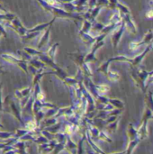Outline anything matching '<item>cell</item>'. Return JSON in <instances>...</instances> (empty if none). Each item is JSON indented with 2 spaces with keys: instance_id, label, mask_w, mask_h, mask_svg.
<instances>
[{
  "instance_id": "cell-1",
  "label": "cell",
  "mask_w": 153,
  "mask_h": 154,
  "mask_svg": "<svg viewBox=\"0 0 153 154\" xmlns=\"http://www.w3.org/2000/svg\"><path fill=\"white\" fill-rule=\"evenodd\" d=\"M58 143V142L53 139L51 141H50L47 143H42L38 145V151L40 154H50L52 150L54 149V147L56 146V144Z\"/></svg>"
},
{
  "instance_id": "cell-2",
  "label": "cell",
  "mask_w": 153,
  "mask_h": 154,
  "mask_svg": "<svg viewBox=\"0 0 153 154\" xmlns=\"http://www.w3.org/2000/svg\"><path fill=\"white\" fill-rule=\"evenodd\" d=\"M9 106H10V110H11V113L12 115L22 124L23 125V117H22V114H21V107H20V105L19 103L16 104L14 100H11L10 103H9Z\"/></svg>"
},
{
  "instance_id": "cell-3",
  "label": "cell",
  "mask_w": 153,
  "mask_h": 154,
  "mask_svg": "<svg viewBox=\"0 0 153 154\" xmlns=\"http://www.w3.org/2000/svg\"><path fill=\"white\" fill-rule=\"evenodd\" d=\"M87 52H81V51H77V52H68L67 55L71 57L73 61L78 65V68H80L82 66V64L85 62V56H86Z\"/></svg>"
},
{
  "instance_id": "cell-4",
  "label": "cell",
  "mask_w": 153,
  "mask_h": 154,
  "mask_svg": "<svg viewBox=\"0 0 153 154\" xmlns=\"http://www.w3.org/2000/svg\"><path fill=\"white\" fill-rule=\"evenodd\" d=\"M77 149H78V144H76L71 140V136L67 135V140L65 143V151L69 152L70 154H77Z\"/></svg>"
},
{
  "instance_id": "cell-5",
  "label": "cell",
  "mask_w": 153,
  "mask_h": 154,
  "mask_svg": "<svg viewBox=\"0 0 153 154\" xmlns=\"http://www.w3.org/2000/svg\"><path fill=\"white\" fill-rule=\"evenodd\" d=\"M51 26V25H50ZM50 26H49L46 30V32H44V34L41 36V38L40 39L39 42H38V45H37V49L40 51L41 50L44 46H46L49 42V40H50Z\"/></svg>"
},
{
  "instance_id": "cell-6",
  "label": "cell",
  "mask_w": 153,
  "mask_h": 154,
  "mask_svg": "<svg viewBox=\"0 0 153 154\" xmlns=\"http://www.w3.org/2000/svg\"><path fill=\"white\" fill-rule=\"evenodd\" d=\"M79 37L82 40V42L88 47H92V45L96 42V37H92L89 33H85L82 32H79Z\"/></svg>"
},
{
  "instance_id": "cell-7",
  "label": "cell",
  "mask_w": 153,
  "mask_h": 154,
  "mask_svg": "<svg viewBox=\"0 0 153 154\" xmlns=\"http://www.w3.org/2000/svg\"><path fill=\"white\" fill-rule=\"evenodd\" d=\"M5 61H6V62H8V63H11V64H14V65H17L18 63H20V62H22V61H23V60H22V59H18V58H15L14 55H12V54H9V53H3V54H1V56H0Z\"/></svg>"
},
{
  "instance_id": "cell-8",
  "label": "cell",
  "mask_w": 153,
  "mask_h": 154,
  "mask_svg": "<svg viewBox=\"0 0 153 154\" xmlns=\"http://www.w3.org/2000/svg\"><path fill=\"white\" fill-rule=\"evenodd\" d=\"M55 21V18L54 19H52L50 22H49V23H41V24H39V25H36V26H34L33 28H32V29H30V30H28V32H41V31H43V30H45V29H47L49 26H50L51 24H52V23Z\"/></svg>"
},
{
  "instance_id": "cell-9",
  "label": "cell",
  "mask_w": 153,
  "mask_h": 154,
  "mask_svg": "<svg viewBox=\"0 0 153 154\" xmlns=\"http://www.w3.org/2000/svg\"><path fill=\"white\" fill-rule=\"evenodd\" d=\"M28 64L33 66V67L36 68V69H46V68H47V66H46L42 61H41V60L38 59V57H32V58L28 61Z\"/></svg>"
},
{
  "instance_id": "cell-10",
  "label": "cell",
  "mask_w": 153,
  "mask_h": 154,
  "mask_svg": "<svg viewBox=\"0 0 153 154\" xmlns=\"http://www.w3.org/2000/svg\"><path fill=\"white\" fill-rule=\"evenodd\" d=\"M62 125H63V123H59V122H58L57 124H55V125H51V126L46 127V128H44V129L47 130L48 132L51 133L52 134H57V133H59V132H61Z\"/></svg>"
},
{
  "instance_id": "cell-11",
  "label": "cell",
  "mask_w": 153,
  "mask_h": 154,
  "mask_svg": "<svg viewBox=\"0 0 153 154\" xmlns=\"http://www.w3.org/2000/svg\"><path fill=\"white\" fill-rule=\"evenodd\" d=\"M60 45L59 42H56L54 44H52L49 49L48 51H46V54L52 60H55V56H56V53H57V49H58V46Z\"/></svg>"
},
{
  "instance_id": "cell-12",
  "label": "cell",
  "mask_w": 153,
  "mask_h": 154,
  "mask_svg": "<svg viewBox=\"0 0 153 154\" xmlns=\"http://www.w3.org/2000/svg\"><path fill=\"white\" fill-rule=\"evenodd\" d=\"M79 69H81V71H82V73H83V75H84L85 77H87V78H90V79L93 77V73H92L91 69H90L89 66H88V63L84 62V63L82 64V66H81Z\"/></svg>"
},
{
  "instance_id": "cell-13",
  "label": "cell",
  "mask_w": 153,
  "mask_h": 154,
  "mask_svg": "<svg viewBox=\"0 0 153 154\" xmlns=\"http://www.w3.org/2000/svg\"><path fill=\"white\" fill-rule=\"evenodd\" d=\"M63 84H65L66 86H68L69 88H74L78 85V80L75 78H71V77H66L64 79L61 80Z\"/></svg>"
},
{
  "instance_id": "cell-14",
  "label": "cell",
  "mask_w": 153,
  "mask_h": 154,
  "mask_svg": "<svg viewBox=\"0 0 153 154\" xmlns=\"http://www.w3.org/2000/svg\"><path fill=\"white\" fill-rule=\"evenodd\" d=\"M41 32H28L26 33L25 35L23 36H21V41L23 42H28L30 41H32V39L36 38L39 34H40Z\"/></svg>"
},
{
  "instance_id": "cell-15",
  "label": "cell",
  "mask_w": 153,
  "mask_h": 154,
  "mask_svg": "<svg viewBox=\"0 0 153 154\" xmlns=\"http://www.w3.org/2000/svg\"><path fill=\"white\" fill-rule=\"evenodd\" d=\"M123 31H124V27L121 28V30H119L118 32H116L113 36H112V42H113V45H114V48L115 49L119 41H120V38L122 36V33H123Z\"/></svg>"
},
{
  "instance_id": "cell-16",
  "label": "cell",
  "mask_w": 153,
  "mask_h": 154,
  "mask_svg": "<svg viewBox=\"0 0 153 154\" xmlns=\"http://www.w3.org/2000/svg\"><path fill=\"white\" fill-rule=\"evenodd\" d=\"M45 118V113H44V110H40L39 112L35 113L33 115V119L35 120L36 124L38 126H40L41 121Z\"/></svg>"
},
{
  "instance_id": "cell-17",
  "label": "cell",
  "mask_w": 153,
  "mask_h": 154,
  "mask_svg": "<svg viewBox=\"0 0 153 154\" xmlns=\"http://www.w3.org/2000/svg\"><path fill=\"white\" fill-rule=\"evenodd\" d=\"M87 139V135L86 134H84L81 137V139L79 140L78 142V149H77V154H84V142L86 141Z\"/></svg>"
},
{
  "instance_id": "cell-18",
  "label": "cell",
  "mask_w": 153,
  "mask_h": 154,
  "mask_svg": "<svg viewBox=\"0 0 153 154\" xmlns=\"http://www.w3.org/2000/svg\"><path fill=\"white\" fill-rule=\"evenodd\" d=\"M23 50L24 51H26L32 57H37V56H39L41 53V51L36 50V49H33V48H31V47H24V48H23Z\"/></svg>"
},
{
  "instance_id": "cell-19",
  "label": "cell",
  "mask_w": 153,
  "mask_h": 154,
  "mask_svg": "<svg viewBox=\"0 0 153 154\" xmlns=\"http://www.w3.org/2000/svg\"><path fill=\"white\" fill-rule=\"evenodd\" d=\"M96 88L98 95L100 96H104L109 91V87L105 86V85H96Z\"/></svg>"
},
{
  "instance_id": "cell-20",
  "label": "cell",
  "mask_w": 153,
  "mask_h": 154,
  "mask_svg": "<svg viewBox=\"0 0 153 154\" xmlns=\"http://www.w3.org/2000/svg\"><path fill=\"white\" fill-rule=\"evenodd\" d=\"M54 139L58 143H66L67 140V134L63 132H59L54 134Z\"/></svg>"
},
{
  "instance_id": "cell-21",
  "label": "cell",
  "mask_w": 153,
  "mask_h": 154,
  "mask_svg": "<svg viewBox=\"0 0 153 154\" xmlns=\"http://www.w3.org/2000/svg\"><path fill=\"white\" fill-rule=\"evenodd\" d=\"M65 143H58L54 147V149L52 150L51 154H59L60 152L65 151Z\"/></svg>"
},
{
  "instance_id": "cell-22",
  "label": "cell",
  "mask_w": 153,
  "mask_h": 154,
  "mask_svg": "<svg viewBox=\"0 0 153 154\" xmlns=\"http://www.w3.org/2000/svg\"><path fill=\"white\" fill-rule=\"evenodd\" d=\"M49 142H50V141H49L47 138H45L43 135H41V134H40V135L35 136V138H34V140H33V143H36L37 145H40V144H42V143H49Z\"/></svg>"
},
{
  "instance_id": "cell-23",
  "label": "cell",
  "mask_w": 153,
  "mask_h": 154,
  "mask_svg": "<svg viewBox=\"0 0 153 154\" xmlns=\"http://www.w3.org/2000/svg\"><path fill=\"white\" fill-rule=\"evenodd\" d=\"M17 54L20 56V59H22V60H25V61H29L32 57L31 56V55H29L26 51H24L23 50H18L17 51Z\"/></svg>"
},
{
  "instance_id": "cell-24",
  "label": "cell",
  "mask_w": 153,
  "mask_h": 154,
  "mask_svg": "<svg viewBox=\"0 0 153 154\" xmlns=\"http://www.w3.org/2000/svg\"><path fill=\"white\" fill-rule=\"evenodd\" d=\"M108 102H109L114 107H116V108H118V109H121V108L124 107V103H123L122 101L118 100V99H111V98H109V99H108Z\"/></svg>"
},
{
  "instance_id": "cell-25",
  "label": "cell",
  "mask_w": 153,
  "mask_h": 154,
  "mask_svg": "<svg viewBox=\"0 0 153 154\" xmlns=\"http://www.w3.org/2000/svg\"><path fill=\"white\" fill-rule=\"evenodd\" d=\"M59 110V107H53V108H50V109H46V111L44 112L45 113V118H48V117H52V116H55L57 112Z\"/></svg>"
},
{
  "instance_id": "cell-26",
  "label": "cell",
  "mask_w": 153,
  "mask_h": 154,
  "mask_svg": "<svg viewBox=\"0 0 153 154\" xmlns=\"http://www.w3.org/2000/svg\"><path fill=\"white\" fill-rule=\"evenodd\" d=\"M106 76L107 77V79L109 80H112V81H116V80H118L120 79V76H119L118 73L113 72V71H110V70L107 71V73H106Z\"/></svg>"
},
{
  "instance_id": "cell-27",
  "label": "cell",
  "mask_w": 153,
  "mask_h": 154,
  "mask_svg": "<svg viewBox=\"0 0 153 154\" xmlns=\"http://www.w3.org/2000/svg\"><path fill=\"white\" fill-rule=\"evenodd\" d=\"M13 147H14V149H18V150H26V148H27L26 142L18 140V141L13 145Z\"/></svg>"
},
{
  "instance_id": "cell-28",
  "label": "cell",
  "mask_w": 153,
  "mask_h": 154,
  "mask_svg": "<svg viewBox=\"0 0 153 154\" xmlns=\"http://www.w3.org/2000/svg\"><path fill=\"white\" fill-rule=\"evenodd\" d=\"M91 27H92V23H91V22H90V21H87V20H86V21L84 22L83 27L81 28L80 32H85V33H88V32L90 31Z\"/></svg>"
},
{
  "instance_id": "cell-29",
  "label": "cell",
  "mask_w": 153,
  "mask_h": 154,
  "mask_svg": "<svg viewBox=\"0 0 153 154\" xmlns=\"http://www.w3.org/2000/svg\"><path fill=\"white\" fill-rule=\"evenodd\" d=\"M118 121H119V120H115V121H114L113 123L107 124L108 125L106 126V129H107L109 132H111V133H115V130H116V128H117V125H118Z\"/></svg>"
},
{
  "instance_id": "cell-30",
  "label": "cell",
  "mask_w": 153,
  "mask_h": 154,
  "mask_svg": "<svg viewBox=\"0 0 153 154\" xmlns=\"http://www.w3.org/2000/svg\"><path fill=\"white\" fill-rule=\"evenodd\" d=\"M28 133H29V131L26 130V129H17L16 132L14 133V137L19 140L21 137H23V135H25Z\"/></svg>"
},
{
  "instance_id": "cell-31",
  "label": "cell",
  "mask_w": 153,
  "mask_h": 154,
  "mask_svg": "<svg viewBox=\"0 0 153 154\" xmlns=\"http://www.w3.org/2000/svg\"><path fill=\"white\" fill-rule=\"evenodd\" d=\"M14 137V133H11V132H1L0 131V139L2 140H6L9 138Z\"/></svg>"
},
{
  "instance_id": "cell-32",
  "label": "cell",
  "mask_w": 153,
  "mask_h": 154,
  "mask_svg": "<svg viewBox=\"0 0 153 154\" xmlns=\"http://www.w3.org/2000/svg\"><path fill=\"white\" fill-rule=\"evenodd\" d=\"M41 135H43L45 138H47L49 141H51V140H53V139H54V134H52L51 133L48 132V131H47V130H45V129L41 130Z\"/></svg>"
},
{
  "instance_id": "cell-33",
  "label": "cell",
  "mask_w": 153,
  "mask_h": 154,
  "mask_svg": "<svg viewBox=\"0 0 153 154\" xmlns=\"http://www.w3.org/2000/svg\"><path fill=\"white\" fill-rule=\"evenodd\" d=\"M98 139H102V140H104V141H106V142H108V143H111L112 141H111V139L103 132V131H100L99 132V135H98Z\"/></svg>"
},
{
  "instance_id": "cell-34",
  "label": "cell",
  "mask_w": 153,
  "mask_h": 154,
  "mask_svg": "<svg viewBox=\"0 0 153 154\" xmlns=\"http://www.w3.org/2000/svg\"><path fill=\"white\" fill-rule=\"evenodd\" d=\"M28 72H30L32 76H34V75H36L38 73V69H36L33 66L28 64Z\"/></svg>"
},
{
  "instance_id": "cell-35",
  "label": "cell",
  "mask_w": 153,
  "mask_h": 154,
  "mask_svg": "<svg viewBox=\"0 0 153 154\" xmlns=\"http://www.w3.org/2000/svg\"><path fill=\"white\" fill-rule=\"evenodd\" d=\"M14 96H15V98H17L18 100H21L23 98V96H22V93H21L20 89H16L14 91Z\"/></svg>"
},
{
  "instance_id": "cell-36",
  "label": "cell",
  "mask_w": 153,
  "mask_h": 154,
  "mask_svg": "<svg viewBox=\"0 0 153 154\" xmlns=\"http://www.w3.org/2000/svg\"><path fill=\"white\" fill-rule=\"evenodd\" d=\"M4 111V103L2 100V91H0V112Z\"/></svg>"
},
{
  "instance_id": "cell-37",
  "label": "cell",
  "mask_w": 153,
  "mask_h": 154,
  "mask_svg": "<svg viewBox=\"0 0 153 154\" xmlns=\"http://www.w3.org/2000/svg\"><path fill=\"white\" fill-rule=\"evenodd\" d=\"M5 146H8V145H7L5 142H4V143H0V152H1Z\"/></svg>"
},
{
  "instance_id": "cell-38",
  "label": "cell",
  "mask_w": 153,
  "mask_h": 154,
  "mask_svg": "<svg viewBox=\"0 0 153 154\" xmlns=\"http://www.w3.org/2000/svg\"><path fill=\"white\" fill-rule=\"evenodd\" d=\"M5 71H4L3 69H2V68L0 67V74H5Z\"/></svg>"
},
{
  "instance_id": "cell-39",
  "label": "cell",
  "mask_w": 153,
  "mask_h": 154,
  "mask_svg": "<svg viewBox=\"0 0 153 154\" xmlns=\"http://www.w3.org/2000/svg\"><path fill=\"white\" fill-rule=\"evenodd\" d=\"M2 87H3V83L0 82V91H1V89H2Z\"/></svg>"
},
{
  "instance_id": "cell-40",
  "label": "cell",
  "mask_w": 153,
  "mask_h": 154,
  "mask_svg": "<svg viewBox=\"0 0 153 154\" xmlns=\"http://www.w3.org/2000/svg\"><path fill=\"white\" fill-rule=\"evenodd\" d=\"M0 128H4V126H3V125H2L1 124H0Z\"/></svg>"
},
{
  "instance_id": "cell-41",
  "label": "cell",
  "mask_w": 153,
  "mask_h": 154,
  "mask_svg": "<svg viewBox=\"0 0 153 154\" xmlns=\"http://www.w3.org/2000/svg\"><path fill=\"white\" fill-rule=\"evenodd\" d=\"M2 35H3V34H2V32H0V37H1V36H2Z\"/></svg>"
},
{
  "instance_id": "cell-42",
  "label": "cell",
  "mask_w": 153,
  "mask_h": 154,
  "mask_svg": "<svg viewBox=\"0 0 153 154\" xmlns=\"http://www.w3.org/2000/svg\"><path fill=\"white\" fill-rule=\"evenodd\" d=\"M15 154H21V153H17V152H15Z\"/></svg>"
},
{
  "instance_id": "cell-43",
  "label": "cell",
  "mask_w": 153,
  "mask_h": 154,
  "mask_svg": "<svg viewBox=\"0 0 153 154\" xmlns=\"http://www.w3.org/2000/svg\"><path fill=\"white\" fill-rule=\"evenodd\" d=\"M0 117H1V112H0Z\"/></svg>"
},
{
  "instance_id": "cell-44",
  "label": "cell",
  "mask_w": 153,
  "mask_h": 154,
  "mask_svg": "<svg viewBox=\"0 0 153 154\" xmlns=\"http://www.w3.org/2000/svg\"><path fill=\"white\" fill-rule=\"evenodd\" d=\"M26 154H28V153H26Z\"/></svg>"
}]
</instances>
